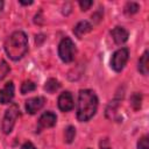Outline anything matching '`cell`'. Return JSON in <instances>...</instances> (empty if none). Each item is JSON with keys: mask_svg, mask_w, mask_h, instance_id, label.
Wrapping results in <instances>:
<instances>
[{"mask_svg": "<svg viewBox=\"0 0 149 149\" xmlns=\"http://www.w3.org/2000/svg\"><path fill=\"white\" fill-rule=\"evenodd\" d=\"M98 109V98L92 90H80L78 95L77 119L80 122H86L95 114Z\"/></svg>", "mask_w": 149, "mask_h": 149, "instance_id": "1", "label": "cell"}, {"mask_svg": "<svg viewBox=\"0 0 149 149\" xmlns=\"http://www.w3.org/2000/svg\"><path fill=\"white\" fill-rule=\"evenodd\" d=\"M3 48L10 59L19 61L26 55L28 50V37L21 30L14 31L5 41Z\"/></svg>", "mask_w": 149, "mask_h": 149, "instance_id": "2", "label": "cell"}, {"mask_svg": "<svg viewBox=\"0 0 149 149\" xmlns=\"http://www.w3.org/2000/svg\"><path fill=\"white\" fill-rule=\"evenodd\" d=\"M77 49L70 37H64L58 44V56L64 63H70L74 59Z\"/></svg>", "mask_w": 149, "mask_h": 149, "instance_id": "3", "label": "cell"}, {"mask_svg": "<svg viewBox=\"0 0 149 149\" xmlns=\"http://www.w3.org/2000/svg\"><path fill=\"white\" fill-rule=\"evenodd\" d=\"M19 106L16 104H12L6 113H5V116H3V120H2V130L5 134H9L12 130H13V127L15 125V121L19 116Z\"/></svg>", "mask_w": 149, "mask_h": 149, "instance_id": "4", "label": "cell"}, {"mask_svg": "<svg viewBox=\"0 0 149 149\" xmlns=\"http://www.w3.org/2000/svg\"><path fill=\"white\" fill-rule=\"evenodd\" d=\"M128 58H129V50L127 48H121L119 50H116L113 56H112V59H111V66L114 71L116 72H120L126 63L128 62Z\"/></svg>", "mask_w": 149, "mask_h": 149, "instance_id": "5", "label": "cell"}, {"mask_svg": "<svg viewBox=\"0 0 149 149\" xmlns=\"http://www.w3.org/2000/svg\"><path fill=\"white\" fill-rule=\"evenodd\" d=\"M58 108L62 112H69L73 108V98L72 94L68 91L63 92L58 97Z\"/></svg>", "mask_w": 149, "mask_h": 149, "instance_id": "6", "label": "cell"}, {"mask_svg": "<svg viewBox=\"0 0 149 149\" xmlns=\"http://www.w3.org/2000/svg\"><path fill=\"white\" fill-rule=\"evenodd\" d=\"M45 104V99L43 97H34L26 101V109L29 114H35L40 111Z\"/></svg>", "mask_w": 149, "mask_h": 149, "instance_id": "7", "label": "cell"}, {"mask_svg": "<svg viewBox=\"0 0 149 149\" xmlns=\"http://www.w3.org/2000/svg\"><path fill=\"white\" fill-rule=\"evenodd\" d=\"M14 98V84L12 81L6 83V85L0 90V104H9Z\"/></svg>", "mask_w": 149, "mask_h": 149, "instance_id": "8", "label": "cell"}, {"mask_svg": "<svg viewBox=\"0 0 149 149\" xmlns=\"http://www.w3.org/2000/svg\"><path fill=\"white\" fill-rule=\"evenodd\" d=\"M57 116L52 112H45L43 113L38 119V128H50L56 125Z\"/></svg>", "mask_w": 149, "mask_h": 149, "instance_id": "9", "label": "cell"}, {"mask_svg": "<svg viewBox=\"0 0 149 149\" xmlns=\"http://www.w3.org/2000/svg\"><path fill=\"white\" fill-rule=\"evenodd\" d=\"M111 34H112V37L116 44H123L125 42H127L128 36H129L128 31L123 27H115L111 31Z\"/></svg>", "mask_w": 149, "mask_h": 149, "instance_id": "10", "label": "cell"}, {"mask_svg": "<svg viewBox=\"0 0 149 149\" xmlns=\"http://www.w3.org/2000/svg\"><path fill=\"white\" fill-rule=\"evenodd\" d=\"M91 30H92V24L88 21H80L73 28V33L78 38H81V36H84Z\"/></svg>", "mask_w": 149, "mask_h": 149, "instance_id": "11", "label": "cell"}, {"mask_svg": "<svg viewBox=\"0 0 149 149\" xmlns=\"http://www.w3.org/2000/svg\"><path fill=\"white\" fill-rule=\"evenodd\" d=\"M137 69L139 71L143 74V76H147L148 74V71H149V62H148V50H146L141 58L139 59V65H137Z\"/></svg>", "mask_w": 149, "mask_h": 149, "instance_id": "12", "label": "cell"}, {"mask_svg": "<svg viewBox=\"0 0 149 149\" xmlns=\"http://www.w3.org/2000/svg\"><path fill=\"white\" fill-rule=\"evenodd\" d=\"M61 87V84L58 80H56L55 78H50L45 81L44 84V90L48 92V93H55L57 90H59Z\"/></svg>", "mask_w": 149, "mask_h": 149, "instance_id": "13", "label": "cell"}, {"mask_svg": "<svg viewBox=\"0 0 149 149\" xmlns=\"http://www.w3.org/2000/svg\"><path fill=\"white\" fill-rule=\"evenodd\" d=\"M35 88H36V84H35L34 81H31V80H26V81H23L22 85H21V93H22V94H27V93L34 91Z\"/></svg>", "mask_w": 149, "mask_h": 149, "instance_id": "14", "label": "cell"}, {"mask_svg": "<svg viewBox=\"0 0 149 149\" xmlns=\"http://www.w3.org/2000/svg\"><path fill=\"white\" fill-rule=\"evenodd\" d=\"M74 136H76V128H74L73 126H69V127L65 129V133H64L65 142H66V143H71V142L74 140Z\"/></svg>", "mask_w": 149, "mask_h": 149, "instance_id": "15", "label": "cell"}, {"mask_svg": "<svg viewBox=\"0 0 149 149\" xmlns=\"http://www.w3.org/2000/svg\"><path fill=\"white\" fill-rule=\"evenodd\" d=\"M141 101H142V95L137 92H135L132 97H130V106L134 109H139L141 107Z\"/></svg>", "mask_w": 149, "mask_h": 149, "instance_id": "16", "label": "cell"}, {"mask_svg": "<svg viewBox=\"0 0 149 149\" xmlns=\"http://www.w3.org/2000/svg\"><path fill=\"white\" fill-rule=\"evenodd\" d=\"M139 10V5L136 2H127L125 6V12L127 14H135Z\"/></svg>", "mask_w": 149, "mask_h": 149, "instance_id": "17", "label": "cell"}, {"mask_svg": "<svg viewBox=\"0 0 149 149\" xmlns=\"http://www.w3.org/2000/svg\"><path fill=\"white\" fill-rule=\"evenodd\" d=\"M137 149H149L148 136H143L137 141Z\"/></svg>", "mask_w": 149, "mask_h": 149, "instance_id": "18", "label": "cell"}, {"mask_svg": "<svg viewBox=\"0 0 149 149\" xmlns=\"http://www.w3.org/2000/svg\"><path fill=\"white\" fill-rule=\"evenodd\" d=\"M9 72V66L7 65V63L5 61H1V64H0V80Z\"/></svg>", "mask_w": 149, "mask_h": 149, "instance_id": "19", "label": "cell"}, {"mask_svg": "<svg viewBox=\"0 0 149 149\" xmlns=\"http://www.w3.org/2000/svg\"><path fill=\"white\" fill-rule=\"evenodd\" d=\"M92 1L91 0H84V1H79V6L81 8V10H87L91 6H92Z\"/></svg>", "mask_w": 149, "mask_h": 149, "instance_id": "20", "label": "cell"}, {"mask_svg": "<svg viewBox=\"0 0 149 149\" xmlns=\"http://www.w3.org/2000/svg\"><path fill=\"white\" fill-rule=\"evenodd\" d=\"M100 149H111L108 139H104L100 141Z\"/></svg>", "mask_w": 149, "mask_h": 149, "instance_id": "21", "label": "cell"}, {"mask_svg": "<svg viewBox=\"0 0 149 149\" xmlns=\"http://www.w3.org/2000/svg\"><path fill=\"white\" fill-rule=\"evenodd\" d=\"M21 149H36L35 148V146L31 143V142H26V143H23V146L21 147Z\"/></svg>", "mask_w": 149, "mask_h": 149, "instance_id": "22", "label": "cell"}, {"mask_svg": "<svg viewBox=\"0 0 149 149\" xmlns=\"http://www.w3.org/2000/svg\"><path fill=\"white\" fill-rule=\"evenodd\" d=\"M20 3H21V5L27 6V5H31V3H33V1H22V0H20Z\"/></svg>", "mask_w": 149, "mask_h": 149, "instance_id": "23", "label": "cell"}, {"mask_svg": "<svg viewBox=\"0 0 149 149\" xmlns=\"http://www.w3.org/2000/svg\"><path fill=\"white\" fill-rule=\"evenodd\" d=\"M2 8H3V1H0V12L2 10Z\"/></svg>", "mask_w": 149, "mask_h": 149, "instance_id": "24", "label": "cell"}]
</instances>
